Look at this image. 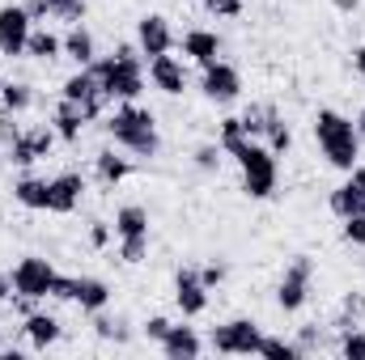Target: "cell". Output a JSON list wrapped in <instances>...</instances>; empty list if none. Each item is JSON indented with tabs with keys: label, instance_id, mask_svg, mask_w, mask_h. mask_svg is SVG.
Here are the masks:
<instances>
[{
	"label": "cell",
	"instance_id": "681fc988",
	"mask_svg": "<svg viewBox=\"0 0 365 360\" xmlns=\"http://www.w3.org/2000/svg\"><path fill=\"white\" fill-rule=\"evenodd\" d=\"M349 179L357 182V191H361V195H365V166H361V162H357V166L349 170Z\"/></svg>",
	"mask_w": 365,
	"mask_h": 360
},
{
	"label": "cell",
	"instance_id": "7402d4cb",
	"mask_svg": "<svg viewBox=\"0 0 365 360\" xmlns=\"http://www.w3.org/2000/svg\"><path fill=\"white\" fill-rule=\"evenodd\" d=\"M93 174H98V182L110 191V186H119V182L132 174V162H128V157H119L115 149H102V153L93 157Z\"/></svg>",
	"mask_w": 365,
	"mask_h": 360
},
{
	"label": "cell",
	"instance_id": "d6a6232c",
	"mask_svg": "<svg viewBox=\"0 0 365 360\" xmlns=\"http://www.w3.org/2000/svg\"><path fill=\"white\" fill-rule=\"evenodd\" d=\"M259 356H268V360H302V348H297L293 339L264 335V339H259Z\"/></svg>",
	"mask_w": 365,
	"mask_h": 360
},
{
	"label": "cell",
	"instance_id": "603a6c76",
	"mask_svg": "<svg viewBox=\"0 0 365 360\" xmlns=\"http://www.w3.org/2000/svg\"><path fill=\"white\" fill-rule=\"evenodd\" d=\"M327 208H331L340 221H349V216H361V212H365V195L357 191V182L349 179V182H340V186L327 195Z\"/></svg>",
	"mask_w": 365,
	"mask_h": 360
},
{
	"label": "cell",
	"instance_id": "4316f807",
	"mask_svg": "<svg viewBox=\"0 0 365 360\" xmlns=\"http://www.w3.org/2000/svg\"><path fill=\"white\" fill-rule=\"evenodd\" d=\"M93 335H98V339L128 344V339H132V327H128L123 314H106V309H98V314H93Z\"/></svg>",
	"mask_w": 365,
	"mask_h": 360
},
{
	"label": "cell",
	"instance_id": "30bf717a",
	"mask_svg": "<svg viewBox=\"0 0 365 360\" xmlns=\"http://www.w3.org/2000/svg\"><path fill=\"white\" fill-rule=\"evenodd\" d=\"M30 30H34L30 13H26L21 4H4V9H0V55H4V60H17V55H26Z\"/></svg>",
	"mask_w": 365,
	"mask_h": 360
},
{
	"label": "cell",
	"instance_id": "7c38bea8",
	"mask_svg": "<svg viewBox=\"0 0 365 360\" xmlns=\"http://www.w3.org/2000/svg\"><path fill=\"white\" fill-rule=\"evenodd\" d=\"M175 305L182 309V318H200L208 309V288H204V280H200L195 268L175 271Z\"/></svg>",
	"mask_w": 365,
	"mask_h": 360
},
{
	"label": "cell",
	"instance_id": "816d5d0a",
	"mask_svg": "<svg viewBox=\"0 0 365 360\" xmlns=\"http://www.w3.org/2000/svg\"><path fill=\"white\" fill-rule=\"evenodd\" d=\"M353 68L365 77V38H361V47H357V55H353Z\"/></svg>",
	"mask_w": 365,
	"mask_h": 360
},
{
	"label": "cell",
	"instance_id": "4dcf8cb0",
	"mask_svg": "<svg viewBox=\"0 0 365 360\" xmlns=\"http://www.w3.org/2000/svg\"><path fill=\"white\" fill-rule=\"evenodd\" d=\"M43 9H47V17H56V21H68V26H77V21H86V0H43Z\"/></svg>",
	"mask_w": 365,
	"mask_h": 360
},
{
	"label": "cell",
	"instance_id": "83f0119b",
	"mask_svg": "<svg viewBox=\"0 0 365 360\" xmlns=\"http://www.w3.org/2000/svg\"><path fill=\"white\" fill-rule=\"evenodd\" d=\"M361 322H365V292H344L340 314L331 318V327H336V331H353V327H361Z\"/></svg>",
	"mask_w": 365,
	"mask_h": 360
},
{
	"label": "cell",
	"instance_id": "5b68a950",
	"mask_svg": "<svg viewBox=\"0 0 365 360\" xmlns=\"http://www.w3.org/2000/svg\"><path fill=\"white\" fill-rule=\"evenodd\" d=\"M259 339H264V331H259L255 318H230V322L212 327L208 344L221 356H259Z\"/></svg>",
	"mask_w": 365,
	"mask_h": 360
},
{
	"label": "cell",
	"instance_id": "8fae6325",
	"mask_svg": "<svg viewBox=\"0 0 365 360\" xmlns=\"http://www.w3.org/2000/svg\"><path fill=\"white\" fill-rule=\"evenodd\" d=\"M136 47H140V55H145V60H153V55H166V51L175 47L170 17H162V13H145V17L136 21Z\"/></svg>",
	"mask_w": 365,
	"mask_h": 360
},
{
	"label": "cell",
	"instance_id": "e0dca14e",
	"mask_svg": "<svg viewBox=\"0 0 365 360\" xmlns=\"http://www.w3.org/2000/svg\"><path fill=\"white\" fill-rule=\"evenodd\" d=\"M73 301H77L86 314H98V309L110 305V284L98 280V275H77V280H73Z\"/></svg>",
	"mask_w": 365,
	"mask_h": 360
},
{
	"label": "cell",
	"instance_id": "3957f363",
	"mask_svg": "<svg viewBox=\"0 0 365 360\" xmlns=\"http://www.w3.org/2000/svg\"><path fill=\"white\" fill-rule=\"evenodd\" d=\"M238 170H242V195L251 199H272L276 182H280V166H276V153L259 140H247L238 153H234Z\"/></svg>",
	"mask_w": 365,
	"mask_h": 360
},
{
	"label": "cell",
	"instance_id": "2e32d148",
	"mask_svg": "<svg viewBox=\"0 0 365 360\" xmlns=\"http://www.w3.org/2000/svg\"><path fill=\"white\" fill-rule=\"evenodd\" d=\"M13 199L30 212H51V179H34V174H21L13 182Z\"/></svg>",
	"mask_w": 365,
	"mask_h": 360
},
{
	"label": "cell",
	"instance_id": "277c9868",
	"mask_svg": "<svg viewBox=\"0 0 365 360\" xmlns=\"http://www.w3.org/2000/svg\"><path fill=\"white\" fill-rule=\"evenodd\" d=\"M110 102H136L145 93V60H119L115 51L90 64Z\"/></svg>",
	"mask_w": 365,
	"mask_h": 360
},
{
	"label": "cell",
	"instance_id": "4fadbf2b",
	"mask_svg": "<svg viewBox=\"0 0 365 360\" xmlns=\"http://www.w3.org/2000/svg\"><path fill=\"white\" fill-rule=\"evenodd\" d=\"M149 81H153V90H162L166 97H179L187 90V68H182V60H175L170 51L166 55H153L149 60Z\"/></svg>",
	"mask_w": 365,
	"mask_h": 360
},
{
	"label": "cell",
	"instance_id": "ba28073f",
	"mask_svg": "<svg viewBox=\"0 0 365 360\" xmlns=\"http://www.w3.org/2000/svg\"><path fill=\"white\" fill-rule=\"evenodd\" d=\"M60 97H68V102H77V106H81V110H86V119H98V115H102V110H106V102H110V97H106V90H102V81H98V73H93V68H77V73H73V77H68V81H64V85H60Z\"/></svg>",
	"mask_w": 365,
	"mask_h": 360
},
{
	"label": "cell",
	"instance_id": "d6986e66",
	"mask_svg": "<svg viewBox=\"0 0 365 360\" xmlns=\"http://www.w3.org/2000/svg\"><path fill=\"white\" fill-rule=\"evenodd\" d=\"M158 348H162V356H170V360H191V356L204 352V339H200L191 327H170Z\"/></svg>",
	"mask_w": 365,
	"mask_h": 360
},
{
	"label": "cell",
	"instance_id": "ee69618b",
	"mask_svg": "<svg viewBox=\"0 0 365 360\" xmlns=\"http://www.w3.org/2000/svg\"><path fill=\"white\" fill-rule=\"evenodd\" d=\"M106 242H110V225H106V221H90V246L102 250Z\"/></svg>",
	"mask_w": 365,
	"mask_h": 360
},
{
	"label": "cell",
	"instance_id": "52a82bcc",
	"mask_svg": "<svg viewBox=\"0 0 365 360\" xmlns=\"http://www.w3.org/2000/svg\"><path fill=\"white\" fill-rule=\"evenodd\" d=\"M56 275H60V271L51 268V259H43V255H26V259L13 268V297L21 292V297L43 301V297H51Z\"/></svg>",
	"mask_w": 365,
	"mask_h": 360
},
{
	"label": "cell",
	"instance_id": "7a4b0ae2",
	"mask_svg": "<svg viewBox=\"0 0 365 360\" xmlns=\"http://www.w3.org/2000/svg\"><path fill=\"white\" fill-rule=\"evenodd\" d=\"M310 127H314V140H319L327 166H336V170H353V166H357V157H361V136H357V123H353L349 115H340V110H331V106H319V115H314Z\"/></svg>",
	"mask_w": 365,
	"mask_h": 360
},
{
	"label": "cell",
	"instance_id": "7bdbcfd3",
	"mask_svg": "<svg viewBox=\"0 0 365 360\" xmlns=\"http://www.w3.org/2000/svg\"><path fill=\"white\" fill-rule=\"evenodd\" d=\"M170 327H175V322H170V318H162V314H153V318H149V322H145V339H153V344H162V339H166V331H170Z\"/></svg>",
	"mask_w": 365,
	"mask_h": 360
},
{
	"label": "cell",
	"instance_id": "ac0fdd59",
	"mask_svg": "<svg viewBox=\"0 0 365 360\" xmlns=\"http://www.w3.org/2000/svg\"><path fill=\"white\" fill-rule=\"evenodd\" d=\"M182 55H187V60H195V64L204 68V64L221 60V38H217L212 30H200V26H195V30H187V34H182Z\"/></svg>",
	"mask_w": 365,
	"mask_h": 360
},
{
	"label": "cell",
	"instance_id": "b9f144b4",
	"mask_svg": "<svg viewBox=\"0 0 365 360\" xmlns=\"http://www.w3.org/2000/svg\"><path fill=\"white\" fill-rule=\"evenodd\" d=\"M340 233H344V242H353V246H365V212H361V216H349Z\"/></svg>",
	"mask_w": 365,
	"mask_h": 360
},
{
	"label": "cell",
	"instance_id": "74e56055",
	"mask_svg": "<svg viewBox=\"0 0 365 360\" xmlns=\"http://www.w3.org/2000/svg\"><path fill=\"white\" fill-rule=\"evenodd\" d=\"M119 259L123 263H145L149 259V238H119Z\"/></svg>",
	"mask_w": 365,
	"mask_h": 360
},
{
	"label": "cell",
	"instance_id": "e575fe53",
	"mask_svg": "<svg viewBox=\"0 0 365 360\" xmlns=\"http://www.w3.org/2000/svg\"><path fill=\"white\" fill-rule=\"evenodd\" d=\"M340 356L344 360H365V331L361 327L340 331Z\"/></svg>",
	"mask_w": 365,
	"mask_h": 360
},
{
	"label": "cell",
	"instance_id": "9a60e30c",
	"mask_svg": "<svg viewBox=\"0 0 365 360\" xmlns=\"http://www.w3.org/2000/svg\"><path fill=\"white\" fill-rule=\"evenodd\" d=\"M86 110L77 106V102H68V97H60L56 102V110H51V127H56V136L64 140V144H77L81 140V132H86Z\"/></svg>",
	"mask_w": 365,
	"mask_h": 360
},
{
	"label": "cell",
	"instance_id": "1f68e13d",
	"mask_svg": "<svg viewBox=\"0 0 365 360\" xmlns=\"http://www.w3.org/2000/svg\"><path fill=\"white\" fill-rule=\"evenodd\" d=\"M221 153H225V149H221L217 140H204V144L191 149V162H195L200 174H217V170H221Z\"/></svg>",
	"mask_w": 365,
	"mask_h": 360
},
{
	"label": "cell",
	"instance_id": "9c48e42d",
	"mask_svg": "<svg viewBox=\"0 0 365 360\" xmlns=\"http://www.w3.org/2000/svg\"><path fill=\"white\" fill-rule=\"evenodd\" d=\"M200 93H204L208 102H217V106H230V102H238V93H242V77H238V68H234V64H225V60H212V64H204Z\"/></svg>",
	"mask_w": 365,
	"mask_h": 360
},
{
	"label": "cell",
	"instance_id": "60d3db41",
	"mask_svg": "<svg viewBox=\"0 0 365 360\" xmlns=\"http://www.w3.org/2000/svg\"><path fill=\"white\" fill-rule=\"evenodd\" d=\"M225 275H230L225 263H204V268H200V280H204V288H208V292H212L217 284H225Z\"/></svg>",
	"mask_w": 365,
	"mask_h": 360
},
{
	"label": "cell",
	"instance_id": "cb8c5ba5",
	"mask_svg": "<svg viewBox=\"0 0 365 360\" xmlns=\"http://www.w3.org/2000/svg\"><path fill=\"white\" fill-rule=\"evenodd\" d=\"M115 238H149V208L123 203L115 212Z\"/></svg>",
	"mask_w": 365,
	"mask_h": 360
},
{
	"label": "cell",
	"instance_id": "f546056e",
	"mask_svg": "<svg viewBox=\"0 0 365 360\" xmlns=\"http://www.w3.org/2000/svg\"><path fill=\"white\" fill-rule=\"evenodd\" d=\"M247 140H251V136H247V127H242V119H238V115H230V119H221V132H217V144H221V149H225L230 157H234V153H238V149H242Z\"/></svg>",
	"mask_w": 365,
	"mask_h": 360
},
{
	"label": "cell",
	"instance_id": "f35d334b",
	"mask_svg": "<svg viewBox=\"0 0 365 360\" xmlns=\"http://www.w3.org/2000/svg\"><path fill=\"white\" fill-rule=\"evenodd\" d=\"M204 4V13H212V17H225V21H234V17H242V0H200Z\"/></svg>",
	"mask_w": 365,
	"mask_h": 360
},
{
	"label": "cell",
	"instance_id": "6da1fadb",
	"mask_svg": "<svg viewBox=\"0 0 365 360\" xmlns=\"http://www.w3.org/2000/svg\"><path fill=\"white\" fill-rule=\"evenodd\" d=\"M106 132H110V140H115L119 149H128V153H136V157H145V162L162 153L158 119H153V110H145V106H136V102H119L115 115L106 119Z\"/></svg>",
	"mask_w": 365,
	"mask_h": 360
},
{
	"label": "cell",
	"instance_id": "ab89813d",
	"mask_svg": "<svg viewBox=\"0 0 365 360\" xmlns=\"http://www.w3.org/2000/svg\"><path fill=\"white\" fill-rule=\"evenodd\" d=\"M293 344L302 348V356L319 352V348H323V327H297V339H293Z\"/></svg>",
	"mask_w": 365,
	"mask_h": 360
},
{
	"label": "cell",
	"instance_id": "d4e9b609",
	"mask_svg": "<svg viewBox=\"0 0 365 360\" xmlns=\"http://www.w3.org/2000/svg\"><path fill=\"white\" fill-rule=\"evenodd\" d=\"M26 55H30V60H43V64H51V60H60V55H64V38H56L51 30H30Z\"/></svg>",
	"mask_w": 365,
	"mask_h": 360
},
{
	"label": "cell",
	"instance_id": "5bb4252c",
	"mask_svg": "<svg viewBox=\"0 0 365 360\" xmlns=\"http://www.w3.org/2000/svg\"><path fill=\"white\" fill-rule=\"evenodd\" d=\"M81 195H86V179H81L77 170L56 174V179H51V212H60V216L77 212V208H81Z\"/></svg>",
	"mask_w": 365,
	"mask_h": 360
},
{
	"label": "cell",
	"instance_id": "f6af8a7d",
	"mask_svg": "<svg viewBox=\"0 0 365 360\" xmlns=\"http://www.w3.org/2000/svg\"><path fill=\"white\" fill-rule=\"evenodd\" d=\"M17 136H21V127H17V123H13V115H9V110H4V115H0V144H4V149H9V144H13V140H17Z\"/></svg>",
	"mask_w": 365,
	"mask_h": 360
},
{
	"label": "cell",
	"instance_id": "ffe728a7",
	"mask_svg": "<svg viewBox=\"0 0 365 360\" xmlns=\"http://www.w3.org/2000/svg\"><path fill=\"white\" fill-rule=\"evenodd\" d=\"M21 331H26V339H30V348H34V352H47V348L60 339V318H56V314H38V309H34V314L26 318V327H21Z\"/></svg>",
	"mask_w": 365,
	"mask_h": 360
},
{
	"label": "cell",
	"instance_id": "8992f818",
	"mask_svg": "<svg viewBox=\"0 0 365 360\" xmlns=\"http://www.w3.org/2000/svg\"><path fill=\"white\" fill-rule=\"evenodd\" d=\"M310 284H314V259L310 255H293L284 275H280V284H276V305L284 314H297L310 301Z\"/></svg>",
	"mask_w": 365,
	"mask_h": 360
},
{
	"label": "cell",
	"instance_id": "44dd1931",
	"mask_svg": "<svg viewBox=\"0 0 365 360\" xmlns=\"http://www.w3.org/2000/svg\"><path fill=\"white\" fill-rule=\"evenodd\" d=\"M64 55L77 64V68H90L93 60H98V43H93V34L77 21V26H68V34H64Z\"/></svg>",
	"mask_w": 365,
	"mask_h": 360
},
{
	"label": "cell",
	"instance_id": "f1b7e54d",
	"mask_svg": "<svg viewBox=\"0 0 365 360\" xmlns=\"http://www.w3.org/2000/svg\"><path fill=\"white\" fill-rule=\"evenodd\" d=\"M0 106H4L9 115H21V110L34 106V90H30L26 81H4V85H0Z\"/></svg>",
	"mask_w": 365,
	"mask_h": 360
},
{
	"label": "cell",
	"instance_id": "f5cc1de1",
	"mask_svg": "<svg viewBox=\"0 0 365 360\" xmlns=\"http://www.w3.org/2000/svg\"><path fill=\"white\" fill-rule=\"evenodd\" d=\"M353 123H357V136H361V144H365V106L357 110V119H353Z\"/></svg>",
	"mask_w": 365,
	"mask_h": 360
},
{
	"label": "cell",
	"instance_id": "bcb514c9",
	"mask_svg": "<svg viewBox=\"0 0 365 360\" xmlns=\"http://www.w3.org/2000/svg\"><path fill=\"white\" fill-rule=\"evenodd\" d=\"M73 280H77V275H56L51 297H56V301H73Z\"/></svg>",
	"mask_w": 365,
	"mask_h": 360
},
{
	"label": "cell",
	"instance_id": "484cf974",
	"mask_svg": "<svg viewBox=\"0 0 365 360\" xmlns=\"http://www.w3.org/2000/svg\"><path fill=\"white\" fill-rule=\"evenodd\" d=\"M276 115H280V106H276V102H251V106H247L238 119H242L247 136L255 140V136H264V132H268V123H272Z\"/></svg>",
	"mask_w": 365,
	"mask_h": 360
},
{
	"label": "cell",
	"instance_id": "7dc6e473",
	"mask_svg": "<svg viewBox=\"0 0 365 360\" xmlns=\"http://www.w3.org/2000/svg\"><path fill=\"white\" fill-rule=\"evenodd\" d=\"M21 9L30 13V21H47V9H43V0H26Z\"/></svg>",
	"mask_w": 365,
	"mask_h": 360
},
{
	"label": "cell",
	"instance_id": "f907efd6",
	"mask_svg": "<svg viewBox=\"0 0 365 360\" xmlns=\"http://www.w3.org/2000/svg\"><path fill=\"white\" fill-rule=\"evenodd\" d=\"M331 4H336L340 13H357V9H361V0H331Z\"/></svg>",
	"mask_w": 365,
	"mask_h": 360
},
{
	"label": "cell",
	"instance_id": "8d00e7d4",
	"mask_svg": "<svg viewBox=\"0 0 365 360\" xmlns=\"http://www.w3.org/2000/svg\"><path fill=\"white\" fill-rule=\"evenodd\" d=\"M4 153H9V162H13V166H21V170H30V166L38 162V153H34V144L26 140V132H21V136H17V140L4 149Z\"/></svg>",
	"mask_w": 365,
	"mask_h": 360
},
{
	"label": "cell",
	"instance_id": "db71d44e",
	"mask_svg": "<svg viewBox=\"0 0 365 360\" xmlns=\"http://www.w3.org/2000/svg\"><path fill=\"white\" fill-rule=\"evenodd\" d=\"M0 344H4V327H0Z\"/></svg>",
	"mask_w": 365,
	"mask_h": 360
},
{
	"label": "cell",
	"instance_id": "836d02e7",
	"mask_svg": "<svg viewBox=\"0 0 365 360\" xmlns=\"http://www.w3.org/2000/svg\"><path fill=\"white\" fill-rule=\"evenodd\" d=\"M264 144H268V149H272L276 157H280V153H289V149H293V127H289V123H284V115H276L272 123H268V132H264Z\"/></svg>",
	"mask_w": 365,
	"mask_h": 360
},
{
	"label": "cell",
	"instance_id": "c3c4849f",
	"mask_svg": "<svg viewBox=\"0 0 365 360\" xmlns=\"http://www.w3.org/2000/svg\"><path fill=\"white\" fill-rule=\"evenodd\" d=\"M0 301H13V275L0 271Z\"/></svg>",
	"mask_w": 365,
	"mask_h": 360
},
{
	"label": "cell",
	"instance_id": "d590c367",
	"mask_svg": "<svg viewBox=\"0 0 365 360\" xmlns=\"http://www.w3.org/2000/svg\"><path fill=\"white\" fill-rule=\"evenodd\" d=\"M26 140L34 144V153H38V162H43V157L51 153V144H56L60 136H56V127H51V123H38V127H30V132H26Z\"/></svg>",
	"mask_w": 365,
	"mask_h": 360
}]
</instances>
